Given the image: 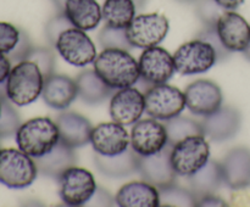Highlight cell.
<instances>
[{"mask_svg": "<svg viewBox=\"0 0 250 207\" xmlns=\"http://www.w3.org/2000/svg\"><path fill=\"white\" fill-rule=\"evenodd\" d=\"M93 66L98 75L114 90L133 87L141 78L138 61L124 49H104Z\"/></svg>", "mask_w": 250, "mask_h": 207, "instance_id": "cell-1", "label": "cell"}, {"mask_svg": "<svg viewBox=\"0 0 250 207\" xmlns=\"http://www.w3.org/2000/svg\"><path fill=\"white\" fill-rule=\"evenodd\" d=\"M44 78L41 68L31 60L15 63L6 79V95L16 106H27L42 95Z\"/></svg>", "mask_w": 250, "mask_h": 207, "instance_id": "cell-2", "label": "cell"}, {"mask_svg": "<svg viewBox=\"0 0 250 207\" xmlns=\"http://www.w3.org/2000/svg\"><path fill=\"white\" fill-rule=\"evenodd\" d=\"M15 138L20 150L36 158L45 155L56 145L60 133L58 124L51 118L34 117L20 126Z\"/></svg>", "mask_w": 250, "mask_h": 207, "instance_id": "cell-3", "label": "cell"}, {"mask_svg": "<svg viewBox=\"0 0 250 207\" xmlns=\"http://www.w3.org/2000/svg\"><path fill=\"white\" fill-rule=\"evenodd\" d=\"M38 175L36 161L20 149H0V183L10 189H24Z\"/></svg>", "mask_w": 250, "mask_h": 207, "instance_id": "cell-4", "label": "cell"}, {"mask_svg": "<svg viewBox=\"0 0 250 207\" xmlns=\"http://www.w3.org/2000/svg\"><path fill=\"white\" fill-rule=\"evenodd\" d=\"M210 160V146L205 135H192L173 144L171 162L177 175L189 177Z\"/></svg>", "mask_w": 250, "mask_h": 207, "instance_id": "cell-5", "label": "cell"}, {"mask_svg": "<svg viewBox=\"0 0 250 207\" xmlns=\"http://www.w3.org/2000/svg\"><path fill=\"white\" fill-rule=\"evenodd\" d=\"M59 196L67 206H84L97 191L98 185L94 175L85 168L72 166L58 179Z\"/></svg>", "mask_w": 250, "mask_h": 207, "instance_id": "cell-6", "label": "cell"}, {"mask_svg": "<svg viewBox=\"0 0 250 207\" xmlns=\"http://www.w3.org/2000/svg\"><path fill=\"white\" fill-rule=\"evenodd\" d=\"M173 60L176 72L182 75L208 72L219 61L211 44L198 38L182 44L173 54Z\"/></svg>", "mask_w": 250, "mask_h": 207, "instance_id": "cell-7", "label": "cell"}, {"mask_svg": "<svg viewBox=\"0 0 250 207\" xmlns=\"http://www.w3.org/2000/svg\"><path fill=\"white\" fill-rule=\"evenodd\" d=\"M146 112L160 121H168L187 107L185 93L173 85L161 83L154 84L144 93Z\"/></svg>", "mask_w": 250, "mask_h": 207, "instance_id": "cell-8", "label": "cell"}, {"mask_svg": "<svg viewBox=\"0 0 250 207\" xmlns=\"http://www.w3.org/2000/svg\"><path fill=\"white\" fill-rule=\"evenodd\" d=\"M170 29V22L164 15H138L126 28L127 38L133 48L148 49L156 46L166 38Z\"/></svg>", "mask_w": 250, "mask_h": 207, "instance_id": "cell-9", "label": "cell"}, {"mask_svg": "<svg viewBox=\"0 0 250 207\" xmlns=\"http://www.w3.org/2000/svg\"><path fill=\"white\" fill-rule=\"evenodd\" d=\"M59 55L75 67H85L97 58V48L85 31L71 27L59 36L55 43Z\"/></svg>", "mask_w": 250, "mask_h": 207, "instance_id": "cell-10", "label": "cell"}, {"mask_svg": "<svg viewBox=\"0 0 250 207\" xmlns=\"http://www.w3.org/2000/svg\"><path fill=\"white\" fill-rule=\"evenodd\" d=\"M129 136L131 148L139 156L154 155L168 144L165 124L153 117L137 121L132 127Z\"/></svg>", "mask_w": 250, "mask_h": 207, "instance_id": "cell-11", "label": "cell"}, {"mask_svg": "<svg viewBox=\"0 0 250 207\" xmlns=\"http://www.w3.org/2000/svg\"><path fill=\"white\" fill-rule=\"evenodd\" d=\"M171 150L172 144L168 143L163 150L154 155L139 156L138 173L143 180L153 184L159 190L176 184L177 173L171 162Z\"/></svg>", "mask_w": 250, "mask_h": 207, "instance_id": "cell-12", "label": "cell"}, {"mask_svg": "<svg viewBox=\"0 0 250 207\" xmlns=\"http://www.w3.org/2000/svg\"><path fill=\"white\" fill-rule=\"evenodd\" d=\"M186 105L195 116L207 117L224 104V94L219 85L209 79H197L185 90Z\"/></svg>", "mask_w": 250, "mask_h": 207, "instance_id": "cell-13", "label": "cell"}, {"mask_svg": "<svg viewBox=\"0 0 250 207\" xmlns=\"http://www.w3.org/2000/svg\"><path fill=\"white\" fill-rule=\"evenodd\" d=\"M146 111L144 93L136 87L124 88L114 93L110 100L109 112L112 121L122 126H132L139 121Z\"/></svg>", "mask_w": 250, "mask_h": 207, "instance_id": "cell-14", "label": "cell"}, {"mask_svg": "<svg viewBox=\"0 0 250 207\" xmlns=\"http://www.w3.org/2000/svg\"><path fill=\"white\" fill-rule=\"evenodd\" d=\"M138 65L142 79L153 85L167 83L176 72L173 55L158 45L144 49Z\"/></svg>", "mask_w": 250, "mask_h": 207, "instance_id": "cell-15", "label": "cell"}, {"mask_svg": "<svg viewBox=\"0 0 250 207\" xmlns=\"http://www.w3.org/2000/svg\"><path fill=\"white\" fill-rule=\"evenodd\" d=\"M90 144L97 153L115 156L131 146V136L125 126L117 122H103L93 127Z\"/></svg>", "mask_w": 250, "mask_h": 207, "instance_id": "cell-16", "label": "cell"}, {"mask_svg": "<svg viewBox=\"0 0 250 207\" xmlns=\"http://www.w3.org/2000/svg\"><path fill=\"white\" fill-rule=\"evenodd\" d=\"M222 44L231 53H243L250 44V24L234 10H226L216 22Z\"/></svg>", "mask_w": 250, "mask_h": 207, "instance_id": "cell-17", "label": "cell"}, {"mask_svg": "<svg viewBox=\"0 0 250 207\" xmlns=\"http://www.w3.org/2000/svg\"><path fill=\"white\" fill-rule=\"evenodd\" d=\"M204 135L215 143H222L237 135L242 127V114L236 107L222 105L217 111L204 117Z\"/></svg>", "mask_w": 250, "mask_h": 207, "instance_id": "cell-18", "label": "cell"}, {"mask_svg": "<svg viewBox=\"0 0 250 207\" xmlns=\"http://www.w3.org/2000/svg\"><path fill=\"white\" fill-rule=\"evenodd\" d=\"M224 183L232 190L250 187V149L236 146L225 155L221 162Z\"/></svg>", "mask_w": 250, "mask_h": 207, "instance_id": "cell-19", "label": "cell"}, {"mask_svg": "<svg viewBox=\"0 0 250 207\" xmlns=\"http://www.w3.org/2000/svg\"><path fill=\"white\" fill-rule=\"evenodd\" d=\"M60 140L76 149L90 143L93 126L87 117L73 111H62L56 117Z\"/></svg>", "mask_w": 250, "mask_h": 207, "instance_id": "cell-20", "label": "cell"}, {"mask_svg": "<svg viewBox=\"0 0 250 207\" xmlns=\"http://www.w3.org/2000/svg\"><path fill=\"white\" fill-rule=\"evenodd\" d=\"M77 96L78 89L76 79H72L65 75L53 73L44 80L42 97L51 109H67Z\"/></svg>", "mask_w": 250, "mask_h": 207, "instance_id": "cell-21", "label": "cell"}, {"mask_svg": "<svg viewBox=\"0 0 250 207\" xmlns=\"http://www.w3.org/2000/svg\"><path fill=\"white\" fill-rule=\"evenodd\" d=\"M39 174L58 180L66 169L77 163V156L72 148L61 140L49 152L34 158Z\"/></svg>", "mask_w": 250, "mask_h": 207, "instance_id": "cell-22", "label": "cell"}, {"mask_svg": "<svg viewBox=\"0 0 250 207\" xmlns=\"http://www.w3.org/2000/svg\"><path fill=\"white\" fill-rule=\"evenodd\" d=\"M116 205L120 207H159L160 192L156 187L146 182H129L117 191Z\"/></svg>", "mask_w": 250, "mask_h": 207, "instance_id": "cell-23", "label": "cell"}, {"mask_svg": "<svg viewBox=\"0 0 250 207\" xmlns=\"http://www.w3.org/2000/svg\"><path fill=\"white\" fill-rule=\"evenodd\" d=\"M94 163L103 175L109 178H125L138 173L139 155L132 148L115 156H104L95 152Z\"/></svg>", "mask_w": 250, "mask_h": 207, "instance_id": "cell-24", "label": "cell"}, {"mask_svg": "<svg viewBox=\"0 0 250 207\" xmlns=\"http://www.w3.org/2000/svg\"><path fill=\"white\" fill-rule=\"evenodd\" d=\"M63 14L73 27L82 31H92L103 19L102 7L97 0H67Z\"/></svg>", "mask_w": 250, "mask_h": 207, "instance_id": "cell-25", "label": "cell"}, {"mask_svg": "<svg viewBox=\"0 0 250 207\" xmlns=\"http://www.w3.org/2000/svg\"><path fill=\"white\" fill-rule=\"evenodd\" d=\"M78 89V96L88 105H98L112 96L114 89L110 88L95 70H84L76 78Z\"/></svg>", "mask_w": 250, "mask_h": 207, "instance_id": "cell-26", "label": "cell"}, {"mask_svg": "<svg viewBox=\"0 0 250 207\" xmlns=\"http://www.w3.org/2000/svg\"><path fill=\"white\" fill-rule=\"evenodd\" d=\"M187 178L189 189L197 195L198 199L205 195L215 194L224 183L221 163L209 160L204 167Z\"/></svg>", "mask_w": 250, "mask_h": 207, "instance_id": "cell-27", "label": "cell"}, {"mask_svg": "<svg viewBox=\"0 0 250 207\" xmlns=\"http://www.w3.org/2000/svg\"><path fill=\"white\" fill-rule=\"evenodd\" d=\"M105 24L114 28H127L136 17V0H105L102 6Z\"/></svg>", "mask_w": 250, "mask_h": 207, "instance_id": "cell-28", "label": "cell"}, {"mask_svg": "<svg viewBox=\"0 0 250 207\" xmlns=\"http://www.w3.org/2000/svg\"><path fill=\"white\" fill-rule=\"evenodd\" d=\"M165 122L168 143L172 144V145L188 138V136L204 135L202 123L189 118V117L176 116Z\"/></svg>", "mask_w": 250, "mask_h": 207, "instance_id": "cell-29", "label": "cell"}, {"mask_svg": "<svg viewBox=\"0 0 250 207\" xmlns=\"http://www.w3.org/2000/svg\"><path fill=\"white\" fill-rule=\"evenodd\" d=\"M160 192V206H180L193 207L197 206L198 197L190 189H185L173 184L165 189L159 190Z\"/></svg>", "mask_w": 250, "mask_h": 207, "instance_id": "cell-30", "label": "cell"}, {"mask_svg": "<svg viewBox=\"0 0 250 207\" xmlns=\"http://www.w3.org/2000/svg\"><path fill=\"white\" fill-rule=\"evenodd\" d=\"M1 102V113H0V138H7L16 134L17 129L21 126V118L12 102L6 94L0 95Z\"/></svg>", "mask_w": 250, "mask_h": 207, "instance_id": "cell-31", "label": "cell"}, {"mask_svg": "<svg viewBox=\"0 0 250 207\" xmlns=\"http://www.w3.org/2000/svg\"><path fill=\"white\" fill-rule=\"evenodd\" d=\"M100 46L103 49H124L131 50L133 46L127 38L126 28H114L105 24L104 28L99 32L98 36Z\"/></svg>", "mask_w": 250, "mask_h": 207, "instance_id": "cell-32", "label": "cell"}, {"mask_svg": "<svg viewBox=\"0 0 250 207\" xmlns=\"http://www.w3.org/2000/svg\"><path fill=\"white\" fill-rule=\"evenodd\" d=\"M226 10L222 9L215 0H198L195 6V14L204 26H216L217 19Z\"/></svg>", "mask_w": 250, "mask_h": 207, "instance_id": "cell-33", "label": "cell"}, {"mask_svg": "<svg viewBox=\"0 0 250 207\" xmlns=\"http://www.w3.org/2000/svg\"><path fill=\"white\" fill-rule=\"evenodd\" d=\"M21 37V29L9 22L0 21V54L7 55L16 48Z\"/></svg>", "mask_w": 250, "mask_h": 207, "instance_id": "cell-34", "label": "cell"}, {"mask_svg": "<svg viewBox=\"0 0 250 207\" xmlns=\"http://www.w3.org/2000/svg\"><path fill=\"white\" fill-rule=\"evenodd\" d=\"M33 62L38 65L41 68L42 73H43L44 78L49 77L54 73V67H55V55L53 51L48 48H33L31 54H29L28 58Z\"/></svg>", "mask_w": 250, "mask_h": 207, "instance_id": "cell-35", "label": "cell"}, {"mask_svg": "<svg viewBox=\"0 0 250 207\" xmlns=\"http://www.w3.org/2000/svg\"><path fill=\"white\" fill-rule=\"evenodd\" d=\"M195 38L202 39V40L208 41L209 44H211L212 48L216 50L217 54V60L219 61H224L227 60V58L231 56V51L227 50L226 48L222 44L221 39H220L219 34H217L216 31V26H204V28L197 34Z\"/></svg>", "mask_w": 250, "mask_h": 207, "instance_id": "cell-36", "label": "cell"}, {"mask_svg": "<svg viewBox=\"0 0 250 207\" xmlns=\"http://www.w3.org/2000/svg\"><path fill=\"white\" fill-rule=\"evenodd\" d=\"M71 27L73 26L71 24V22L68 21L67 17L65 16V14H63V12H58V14L54 17H51L48 21V23H46V39H48L49 43H50L51 45H55L59 36L67 28H71Z\"/></svg>", "mask_w": 250, "mask_h": 207, "instance_id": "cell-37", "label": "cell"}, {"mask_svg": "<svg viewBox=\"0 0 250 207\" xmlns=\"http://www.w3.org/2000/svg\"><path fill=\"white\" fill-rule=\"evenodd\" d=\"M33 48L34 46L32 45L31 40H29L28 34L21 29V37H20V41L17 43L16 48H15L11 53L7 54L6 56L9 57V60L11 61V63L21 62V61L28 58L29 54H31Z\"/></svg>", "mask_w": 250, "mask_h": 207, "instance_id": "cell-38", "label": "cell"}, {"mask_svg": "<svg viewBox=\"0 0 250 207\" xmlns=\"http://www.w3.org/2000/svg\"><path fill=\"white\" fill-rule=\"evenodd\" d=\"M90 201H94L93 205H97V206H111V205L116 204V200L112 199L111 195L104 189H99L98 188L97 191L94 192L93 197L90 199Z\"/></svg>", "mask_w": 250, "mask_h": 207, "instance_id": "cell-39", "label": "cell"}, {"mask_svg": "<svg viewBox=\"0 0 250 207\" xmlns=\"http://www.w3.org/2000/svg\"><path fill=\"white\" fill-rule=\"evenodd\" d=\"M197 206H227V202L215 194H210L199 197Z\"/></svg>", "mask_w": 250, "mask_h": 207, "instance_id": "cell-40", "label": "cell"}, {"mask_svg": "<svg viewBox=\"0 0 250 207\" xmlns=\"http://www.w3.org/2000/svg\"><path fill=\"white\" fill-rule=\"evenodd\" d=\"M10 71H11V61L6 55L0 54V84L6 82Z\"/></svg>", "mask_w": 250, "mask_h": 207, "instance_id": "cell-41", "label": "cell"}, {"mask_svg": "<svg viewBox=\"0 0 250 207\" xmlns=\"http://www.w3.org/2000/svg\"><path fill=\"white\" fill-rule=\"evenodd\" d=\"M222 9L236 10L244 2V0H215Z\"/></svg>", "mask_w": 250, "mask_h": 207, "instance_id": "cell-42", "label": "cell"}, {"mask_svg": "<svg viewBox=\"0 0 250 207\" xmlns=\"http://www.w3.org/2000/svg\"><path fill=\"white\" fill-rule=\"evenodd\" d=\"M67 0H51V2L54 4V6L56 7L59 12H63V9H65V4Z\"/></svg>", "mask_w": 250, "mask_h": 207, "instance_id": "cell-43", "label": "cell"}, {"mask_svg": "<svg viewBox=\"0 0 250 207\" xmlns=\"http://www.w3.org/2000/svg\"><path fill=\"white\" fill-rule=\"evenodd\" d=\"M244 55V57L247 58V60H249L250 61V44L248 45V48L246 49V50L243 51V53H242Z\"/></svg>", "mask_w": 250, "mask_h": 207, "instance_id": "cell-44", "label": "cell"}, {"mask_svg": "<svg viewBox=\"0 0 250 207\" xmlns=\"http://www.w3.org/2000/svg\"><path fill=\"white\" fill-rule=\"evenodd\" d=\"M178 2H182V4H190V2H197L198 0H176Z\"/></svg>", "mask_w": 250, "mask_h": 207, "instance_id": "cell-45", "label": "cell"}, {"mask_svg": "<svg viewBox=\"0 0 250 207\" xmlns=\"http://www.w3.org/2000/svg\"><path fill=\"white\" fill-rule=\"evenodd\" d=\"M0 113H1V102H0Z\"/></svg>", "mask_w": 250, "mask_h": 207, "instance_id": "cell-46", "label": "cell"}]
</instances>
